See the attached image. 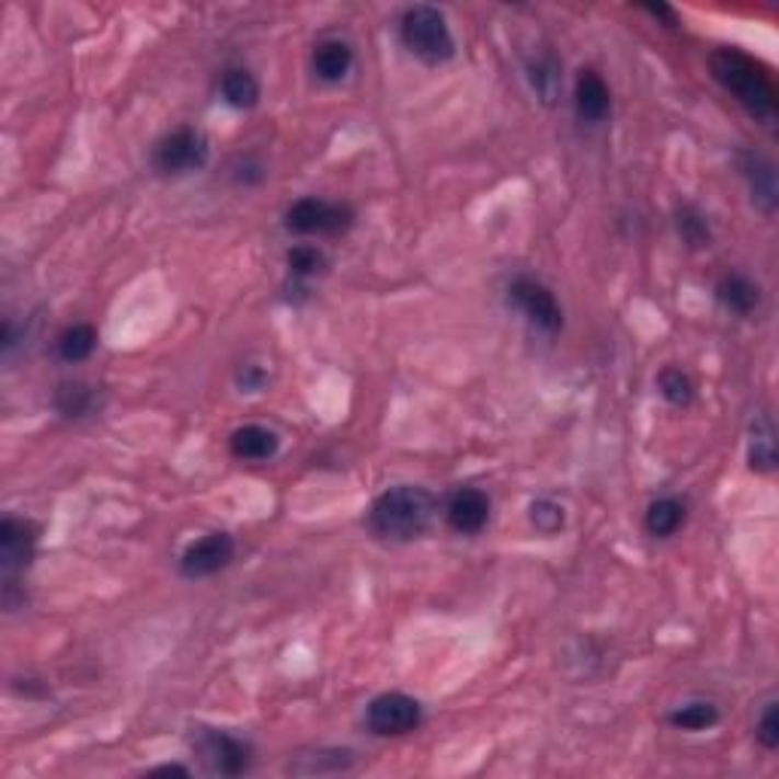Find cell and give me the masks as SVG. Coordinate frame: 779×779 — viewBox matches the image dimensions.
<instances>
[{
  "mask_svg": "<svg viewBox=\"0 0 779 779\" xmlns=\"http://www.w3.org/2000/svg\"><path fill=\"white\" fill-rule=\"evenodd\" d=\"M712 80L753 116L755 123L774 125L779 116L777 85L753 55L740 53L734 46H722L710 55Z\"/></svg>",
  "mask_w": 779,
  "mask_h": 779,
  "instance_id": "1",
  "label": "cell"
},
{
  "mask_svg": "<svg viewBox=\"0 0 779 779\" xmlns=\"http://www.w3.org/2000/svg\"><path fill=\"white\" fill-rule=\"evenodd\" d=\"M436 515L433 493L414 484H399L375 496L369 506V530L383 542H411L424 536Z\"/></svg>",
  "mask_w": 779,
  "mask_h": 779,
  "instance_id": "2",
  "label": "cell"
},
{
  "mask_svg": "<svg viewBox=\"0 0 779 779\" xmlns=\"http://www.w3.org/2000/svg\"><path fill=\"white\" fill-rule=\"evenodd\" d=\"M399 41L409 49L417 61H424L429 68L451 61L457 53V43H454L451 27L448 19L436 7H409L402 19H399Z\"/></svg>",
  "mask_w": 779,
  "mask_h": 779,
  "instance_id": "3",
  "label": "cell"
},
{
  "mask_svg": "<svg viewBox=\"0 0 779 779\" xmlns=\"http://www.w3.org/2000/svg\"><path fill=\"white\" fill-rule=\"evenodd\" d=\"M506 299L508 305L518 311L527 323L546 335H558L563 329V308L558 296L542 284L536 280L530 274H518L512 277L506 287Z\"/></svg>",
  "mask_w": 779,
  "mask_h": 779,
  "instance_id": "4",
  "label": "cell"
},
{
  "mask_svg": "<svg viewBox=\"0 0 779 779\" xmlns=\"http://www.w3.org/2000/svg\"><path fill=\"white\" fill-rule=\"evenodd\" d=\"M207 156H210V147H207V137L192 128V125H183V128H174L171 135H164L156 150H152V168L159 174H168V177H177V174H192V171H202L207 164Z\"/></svg>",
  "mask_w": 779,
  "mask_h": 779,
  "instance_id": "5",
  "label": "cell"
},
{
  "mask_svg": "<svg viewBox=\"0 0 779 779\" xmlns=\"http://www.w3.org/2000/svg\"><path fill=\"white\" fill-rule=\"evenodd\" d=\"M284 226L293 234H342L354 226V210L342 202L308 195L287 207Z\"/></svg>",
  "mask_w": 779,
  "mask_h": 779,
  "instance_id": "6",
  "label": "cell"
},
{
  "mask_svg": "<svg viewBox=\"0 0 779 779\" xmlns=\"http://www.w3.org/2000/svg\"><path fill=\"white\" fill-rule=\"evenodd\" d=\"M192 749L202 758V765L217 777H241L250 770L253 749L241 737H232L226 731H210L205 728L198 737L192 740Z\"/></svg>",
  "mask_w": 779,
  "mask_h": 779,
  "instance_id": "7",
  "label": "cell"
},
{
  "mask_svg": "<svg viewBox=\"0 0 779 779\" xmlns=\"http://www.w3.org/2000/svg\"><path fill=\"white\" fill-rule=\"evenodd\" d=\"M421 719H424L421 703L409 695H402V691L378 695L366 707V728L375 737H402V734H409L421 725Z\"/></svg>",
  "mask_w": 779,
  "mask_h": 779,
  "instance_id": "8",
  "label": "cell"
},
{
  "mask_svg": "<svg viewBox=\"0 0 779 779\" xmlns=\"http://www.w3.org/2000/svg\"><path fill=\"white\" fill-rule=\"evenodd\" d=\"M37 524L27 518H3L0 524V573L3 585H19V575L34 561Z\"/></svg>",
  "mask_w": 779,
  "mask_h": 779,
  "instance_id": "9",
  "label": "cell"
},
{
  "mask_svg": "<svg viewBox=\"0 0 779 779\" xmlns=\"http://www.w3.org/2000/svg\"><path fill=\"white\" fill-rule=\"evenodd\" d=\"M234 558V539L229 534H207L186 546L180 554V575L183 578H210L226 570Z\"/></svg>",
  "mask_w": 779,
  "mask_h": 779,
  "instance_id": "10",
  "label": "cell"
},
{
  "mask_svg": "<svg viewBox=\"0 0 779 779\" xmlns=\"http://www.w3.org/2000/svg\"><path fill=\"white\" fill-rule=\"evenodd\" d=\"M445 518L457 534H481L491 520V496L479 488H457L445 503Z\"/></svg>",
  "mask_w": 779,
  "mask_h": 779,
  "instance_id": "11",
  "label": "cell"
},
{
  "mask_svg": "<svg viewBox=\"0 0 779 779\" xmlns=\"http://www.w3.org/2000/svg\"><path fill=\"white\" fill-rule=\"evenodd\" d=\"M573 104L575 116L585 125H600L609 119V113H612V92H609L606 80H603L594 68L578 70L573 89Z\"/></svg>",
  "mask_w": 779,
  "mask_h": 779,
  "instance_id": "12",
  "label": "cell"
},
{
  "mask_svg": "<svg viewBox=\"0 0 779 779\" xmlns=\"http://www.w3.org/2000/svg\"><path fill=\"white\" fill-rule=\"evenodd\" d=\"M740 171L749 183V195H753V205L761 214H774L779 202V186H777V168L770 159L758 156V152H740Z\"/></svg>",
  "mask_w": 779,
  "mask_h": 779,
  "instance_id": "13",
  "label": "cell"
},
{
  "mask_svg": "<svg viewBox=\"0 0 779 779\" xmlns=\"http://www.w3.org/2000/svg\"><path fill=\"white\" fill-rule=\"evenodd\" d=\"M229 451L238 460H247V463H265V460H272L274 454L280 451V438L268 426H238L232 438H229Z\"/></svg>",
  "mask_w": 779,
  "mask_h": 779,
  "instance_id": "14",
  "label": "cell"
},
{
  "mask_svg": "<svg viewBox=\"0 0 779 779\" xmlns=\"http://www.w3.org/2000/svg\"><path fill=\"white\" fill-rule=\"evenodd\" d=\"M354 68V49L342 37H327L314 46L311 53V70L317 80L342 82Z\"/></svg>",
  "mask_w": 779,
  "mask_h": 779,
  "instance_id": "15",
  "label": "cell"
},
{
  "mask_svg": "<svg viewBox=\"0 0 779 779\" xmlns=\"http://www.w3.org/2000/svg\"><path fill=\"white\" fill-rule=\"evenodd\" d=\"M715 299L725 305L731 314L749 317L753 311H758L761 305V289L755 280H749L746 274H722L719 284H715Z\"/></svg>",
  "mask_w": 779,
  "mask_h": 779,
  "instance_id": "16",
  "label": "cell"
},
{
  "mask_svg": "<svg viewBox=\"0 0 779 779\" xmlns=\"http://www.w3.org/2000/svg\"><path fill=\"white\" fill-rule=\"evenodd\" d=\"M749 469L758 476H770L777 469V438L765 411H758L749 426Z\"/></svg>",
  "mask_w": 779,
  "mask_h": 779,
  "instance_id": "17",
  "label": "cell"
},
{
  "mask_svg": "<svg viewBox=\"0 0 779 779\" xmlns=\"http://www.w3.org/2000/svg\"><path fill=\"white\" fill-rule=\"evenodd\" d=\"M260 80L247 68H226L219 77V98L234 110H253L260 104Z\"/></svg>",
  "mask_w": 779,
  "mask_h": 779,
  "instance_id": "18",
  "label": "cell"
},
{
  "mask_svg": "<svg viewBox=\"0 0 779 779\" xmlns=\"http://www.w3.org/2000/svg\"><path fill=\"white\" fill-rule=\"evenodd\" d=\"M55 409L70 421H80L98 411V390L85 381H65L55 390Z\"/></svg>",
  "mask_w": 779,
  "mask_h": 779,
  "instance_id": "19",
  "label": "cell"
},
{
  "mask_svg": "<svg viewBox=\"0 0 779 779\" xmlns=\"http://www.w3.org/2000/svg\"><path fill=\"white\" fill-rule=\"evenodd\" d=\"M645 534L655 539H671L673 534H679V527L685 524V506L676 496H661L652 506L645 508Z\"/></svg>",
  "mask_w": 779,
  "mask_h": 779,
  "instance_id": "20",
  "label": "cell"
},
{
  "mask_svg": "<svg viewBox=\"0 0 779 779\" xmlns=\"http://www.w3.org/2000/svg\"><path fill=\"white\" fill-rule=\"evenodd\" d=\"M98 332L89 323H73V327L61 329V335L55 339V351L65 363H82L95 354Z\"/></svg>",
  "mask_w": 779,
  "mask_h": 779,
  "instance_id": "21",
  "label": "cell"
},
{
  "mask_svg": "<svg viewBox=\"0 0 779 779\" xmlns=\"http://www.w3.org/2000/svg\"><path fill=\"white\" fill-rule=\"evenodd\" d=\"M673 222H676V232L683 238L685 244L691 250H703V247L712 244V229L707 217L700 214L695 205H679L676 214H673Z\"/></svg>",
  "mask_w": 779,
  "mask_h": 779,
  "instance_id": "22",
  "label": "cell"
},
{
  "mask_svg": "<svg viewBox=\"0 0 779 779\" xmlns=\"http://www.w3.org/2000/svg\"><path fill=\"white\" fill-rule=\"evenodd\" d=\"M667 722H671L673 728H679V731L698 734V731H707V728L719 722V707H715L712 700H691V703L676 707V710L667 715Z\"/></svg>",
  "mask_w": 779,
  "mask_h": 779,
  "instance_id": "23",
  "label": "cell"
},
{
  "mask_svg": "<svg viewBox=\"0 0 779 779\" xmlns=\"http://www.w3.org/2000/svg\"><path fill=\"white\" fill-rule=\"evenodd\" d=\"M527 80L534 85L536 95L542 98L546 104H551L558 98V89H561V68H558L554 55H542V58L530 61L527 65Z\"/></svg>",
  "mask_w": 779,
  "mask_h": 779,
  "instance_id": "24",
  "label": "cell"
},
{
  "mask_svg": "<svg viewBox=\"0 0 779 779\" xmlns=\"http://www.w3.org/2000/svg\"><path fill=\"white\" fill-rule=\"evenodd\" d=\"M657 393L667 399L671 405H676V409H685V405H691V399H695V383H691V378H688L683 369L667 366V369L657 375Z\"/></svg>",
  "mask_w": 779,
  "mask_h": 779,
  "instance_id": "25",
  "label": "cell"
},
{
  "mask_svg": "<svg viewBox=\"0 0 779 779\" xmlns=\"http://www.w3.org/2000/svg\"><path fill=\"white\" fill-rule=\"evenodd\" d=\"M323 265H327V256L314 244H296L287 253V268L293 277H314L323 272Z\"/></svg>",
  "mask_w": 779,
  "mask_h": 779,
  "instance_id": "26",
  "label": "cell"
},
{
  "mask_svg": "<svg viewBox=\"0 0 779 779\" xmlns=\"http://www.w3.org/2000/svg\"><path fill=\"white\" fill-rule=\"evenodd\" d=\"M530 524L542 536H558L566 527V512L554 500H536L530 506Z\"/></svg>",
  "mask_w": 779,
  "mask_h": 779,
  "instance_id": "27",
  "label": "cell"
},
{
  "mask_svg": "<svg viewBox=\"0 0 779 779\" xmlns=\"http://www.w3.org/2000/svg\"><path fill=\"white\" fill-rule=\"evenodd\" d=\"M755 737H758V743L765 746V749H777L779 746V703L777 700H770L765 710H761V715H758V725H755Z\"/></svg>",
  "mask_w": 779,
  "mask_h": 779,
  "instance_id": "28",
  "label": "cell"
},
{
  "mask_svg": "<svg viewBox=\"0 0 779 779\" xmlns=\"http://www.w3.org/2000/svg\"><path fill=\"white\" fill-rule=\"evenodd\" d=\"M238 383L244 387L247 393H253V390H260L262 383H265V371L256 369V366H244V369L238 371Z\"/></svg>",
  "mask_w": 779,
  "mask_h": 779,
  "instance_id": "29",
  "label": "cell"
},
{
  "mask_svg": "<svg viewBox=\"0 0 779 779\" xmlns=\"http://www.w3.org/2000/svg\"><path fill=\"white\" fill-rule=\"evenodd\" d=\"M643 13H649L652 19H661L667 27H676V13L667 3H643Z\"/></svg>",
  "mask_w": 779,
  "mask_h": 779,
  "instance_id": "30",
  "label": "cell"
},
{
  "mask_svg": "<svg viewBox=\"0 0 779 779\" xmlns=\"http://www.w3.org/2000/svg\"><path fill=\"white\" fill-rule=\"evenodd\" d=\"M152 774H177V777H190V770L183 765H162V767H156Z\"/></svg>",
  "mask_w": 779,
  "mask_h": 779,
  "instance_id": "31",
  "label": "cell"
}]
</instances>
